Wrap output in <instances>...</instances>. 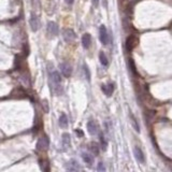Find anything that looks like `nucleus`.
Wrapping results in <instances>:
<instances>
[{"label":"nucleus","instance_id":"obj_1","mask_svg":"<svg viewBox=\"0 0 172 172\" xmlns=\"http://www.w3.org/2000/svg\"><path fill=\"white\" fill-rule=\"evenodd\" d=\"M50 80H51V84L53 85L54 91L60 96L62 94V86H61V76L59 72L56 70H53L50 72Z\"/></svg>","mask_w":172,"mask_h":172},{"label":"nucleus","instance_id":"obj_2","mask_svg":"<svg viewBox=\"0 0 172 172\" xmlns=\"http://www.w3.org/2000/svg\"><path fill=\"white\" fill-rule=\"evenodd\" d=\"M50 146V139L46 137V135H43L38 140L37 143V150L39 152H43V151H46Z\"/></svg>","mask_w":172,"mask_h":172},{"label":"nucleus","instance_id":"obj_3","mask_svg":"<svg viewBox=\"0 0 172 172\" xmlns=\"http://www.w3.org/2000/svg\"><path fill=\"white\" fill-rule=\"evenodd\" d=\"M62 37H64V40H65L67 43H71L75 40L76 34L75 32H74V30H72V29L70 28H67L62 32Z\"/></svg>","mask_w":172,"mask_h":172},{"label":"nucleus","instance_id":"obj_4","mask_svg":"<svg viewBox=\"0 0 172 172\" xmlns=\"http://www.w3.org/2000/svg\"><path fill=\"white\" fill-rule=\"evenodd\" d=\"M99 39H100L102 44L105 45H107L109 42V34H108V30L105 25H101L99 28Z\"/></svg>","mask_w":172,"mask_h":172},{"label":"nucleus","instance_id":"obj_5","mask_svg":"<svg viewBox=\"0 0 172 172\" xmlns=\"http://www.w3.org/2000/svg\"><path fill=\"white\" fill-rule=\"evenodd\" d=\"M29 25H30V28L32 31H37L40 27V20L39 17L37 16L36 14H31L30 18H29Z\"/></svg>","mask_w":172,"mask_h":172},{"label":"nucleus","instance_id":"obj_6","mask_svg":"<svg viewBox=\"0 0 172 172\" xmlns=\"http://www.w3.org/2000/svg\"><path fill=\"white\" fill-rule=\"evenodd\" d=\"M46 31L50 36H57L58 34V31H59V28H58V25L56 23L54 22H50L46 26Z\"/></svg>","mask_w":172,"mask_h":172},{"label":"nucleus","instance_id":"obj_7","mask_svg":"<svg viewBox=\"0 0 172 172\" xmlns=\"http://www.w3.org/2000/svg\"><path fill=\"white\" fill-rule=\"evenodd\" d=\"M59 68H60V72H61L62 75L65 76V78H69V76L71 75V73H72V68H71V66L69 65L68 62H62V64H60Z\"/></svg>","mask_w":172,"mask_h":172},{"label":"nucleus","instance_id":"obj_8","mask_svg":"<svg viewBox=\"0 0 172 172\" xmlns=\"http://www.w3.org/2000/svg\"><path fill=\"white\" fill-rule=\"evenodd\" d=\"M66 169H67L68 171H80V170H82V168H81V166H80V164L78 161L72 159V160H70L66 165Z\"/></svg>","mask_w":172,"mask_h":172},{"label":"nucleus","instance_id":"obj_9","mask_svg":"<svg viewBox=\"0 0 172 172\" xmlns=\"http://www.w3.org/2000/svg\"><path fill=\"white\" fill-rule=\"evenodd\" d=\"M133 154H135V157L137 158V160H138L140 164H144V162H145L144 154L139 146H135V149H133Z\"/></svg>","mask_w":172,"mask_h":172},{"label":"nucleus","instance_id":"obj_10","mask_svg":"<svg viewBox=\"0 0 172 172\" xmlns=\"http://www.w3.org/2000/svg\"><path fill=\"white\" fill-rule=\"evenodd\" d=\"M61 144L64 150H68L71 145V139H70V135L69 133H64L61 137Z\"/></svg>","mask_w":172,"mask_h":172},{"label":"nucleus","instance_id":"obj_11","mask_svg":"<svg viewBox=\"0 0 172 172\" xmlns=\"http://www.w3.org/2000/svg\"><path fill=\"white\" fill-rule=\"evenodd\" d=\"M87 129H88V132H89L90 135H96V133L98 132V126H97V124L95 123V121H93V119L88 121Z\"/></svg>","mask_w":172,"mask_h":172},{"label":"nucleus","instance_id":"obj_12","mask_svg":"<svg viewBox=\"0 0 172 172\" xmlns=\"http://www.w3.org/2000/svg\"><path fill=\"white\" fill-rule=\"evenodd\" d=\"M102 91L105 94V96L110 97L112 96L113 91H114V84L113 83H110V84H103L102 85Z\"/></svg>","mask_w":172,"mask_h":172},{"label":"nucleus","instance_id":"obj_13","mask_svg":"<svg viewBox=\"0 0 172 172\" xmlns=\"http://www.w3.org/2000/svg\"><path fill=\"white\" fill-rule=\"evenodd\" d=\"M135 38L133 37V36H130V37L127 38V40H126V50H127L128 52H131L133 50V48H135Z\"/></svg>","mask_w":172,"mask_h":172},{"label":"nucleus","instance_id":"obj_14","mask_svg":"<svg viewBox=\"0 0 172 172\" xmlns=\"http://www.w3.org/2000/svg\"><path fill=\"white\" fill-rule=\"evenodd\" d=\"M91 44V37L89 34H84L82 37V45L84 48H88Z\"/></svg>","mask_w":172,"mask_h":172},{"label":"nucleus","instance_id":"obj_15","mask_svg":"<svg viewBox=\"0 0 172 172\" xmlns=\"http://www.w3.org/2000/svg\"><path fill=\"white\" fill-rule=\"evenodd\" d=\"M82 158L85 164H87L88 166H91V165L94 164V157L90 155V154H88V153H83Z\"/></svg>","mask_w":172,"mask_h":172},{"label":"nucleus","instance_id":"obj_16","mask_svg":"<svg viewBox=\"0 0 172 172\" xmlns=\"http://www.w3.org/2000/svg\"><path fill=\"white\" fill-rule=\"evenodd\" d=\"M59 126L61 128H67L68 127V117L65 113H62L59 117Z\"/></svg>","mask_w":172,"mask_h":172},{"label":"nucleus","instance_id":"obj_17","mask_svg":"<svg viewBox=\"0 0 172 172\" xmlns=\"http://www.w3.org/2000/svg\"><path fill=\"white\" fill-rule=\"evenodd\" d=\"M99 60L101 62V65L105 66V67H107V66L109 65V60H108L107 56H105V54L103 53V52H100V53H99Z\"/></svg>","mask_w":172,"mask_h":172},{"label":"nucleus","instance_id":"obj_18","mask_svg":"<svg viewBox=\"0 0 172 172\" xmlns=\"http://www.w3.org/2000/svg\"><path fill=\"white\" fill-rule=\"evenodd\" d=\"M90 152L93 153L94 155H98L99 154V151H100V146H99L98 144L95 143V142H93V143H90Z\"/></svg>","mask_w":172,"mask_h":172},{"label":"nucleus","instance_id":"obj_19","mask_svg":"<svg viewBox=\"0 0 172 172\" xmlns=\"http://www.w3.org/2000/svg\"><path fill=\"white\" fill-rule=\"evenodd\" d=\"M99 139H100V146H101L102 150L105 151L107 150L108 143H107V141H105V137H103L102 133H99Z\"/></svg>","mask_w":172,"mask_h":172},{"label":"nucleus","instance_id":"obj_20","mask_svg":"<svg viewBox=\"0 0 172 172\" xmlns=\"http://www.w3.org/2000/svg\"><path fill=\"white\" fill-rule=\"evenodd\" d=\"M131 121H132V125H133V127H135V131H140V127H139V125H138V121H137V119L133 117V116H131Z\"/></svg>","mask_w":172,"mask_h":172},{"label":"nucleus","instance_id":"obj_21","mask_svg":"<svg viewBox=\"0 0 172 172\" xmlns=\"http://www.w3.org/2000/svg\"><path fill=\"white\" fill-rule=\"evenodd\" d=\"M30 3L34 9L40 8V0H30Z\"/></svg>","mask_w":172,"mask_h":172},{"label":"nucleus","instance_id":"obj_22","mask_svg":"<svg viewBox=\"0 0 172 172\" xmlns=\"http://www.w3.org/2000/svg\"><path fill=\"white\" fill-rule=\"evenodd\" d=\"M129 67H130V70L132 71L133 73H135V64H133L132 59H129Z\"/></svg>","mask_w":172,"mask_h":172},{"label":"nucleus","instance_id":"obj_23","mask_svg":"<svg viewBox=\"0 0 172 172\" xmlns=\"http://www.w3.org/2000/svg\"><path fill=\"white\" fill-rule=\"evenodd\" d=\"M84 71H85V74H86V79L89 81L90 80V74H89V70H88V68L86 67V65H84Z\"/></svg>","mask_w":172,"mask_h":172},{"label":"nucleus","instance_id":"obj_24","mask_svg":"<svg viewBox=\"0 0 172 172\" xmlns=\"http://www.w3.org/2000/svg\"><path fill=\"white\" fill-rule=\"evenodd\" d=\"M98 170H99V171H105V168L103 167V164H102V162H99V165H98Z\"/></svg>","mask_w":172,"mask_h":172},{"label":"nucleus","instance_id":"obj_25","mask_svg":"<svg viewBox=\"0 0 172 172\" xmlns=\"http://www.w3.org/2000/svg\"><path fill=\"white\" fill-rule=\"evenodd\" d=\"M75 132L78 133V135H80V137H83V135H84L83 131H81V130H79V129H76V130H75Z\"/></svg>","mask_w":172,"mask_h":172},{"label":"nucleus","instance_id":"obj_26","mask_svg":"<svg viewBox=\"0 0 172 172\" xmlns=\"http://www.w3.org/2000/svg\"><path fill=\"white\" fill-rule=\"evenodd\" d=\"M91 2H93L94 7H98V4H99V0H91Z\"/></svg>","mask_w":172,"mask_h":172},{"label":"nucleus","instance_id":"obj_27","mask_svg":"<svg viewBox=\"0 0 172 172\" xmlns=\"http://www.w3.org/2000/svg\"><path fill=\"white\" fill-rule=\"evenodd\" d=\"M73 1H74V0H66V2H67L68 4H72V3H73Z\"/></svg>","mask_w":172,"mask_h":172}]
</instances>
